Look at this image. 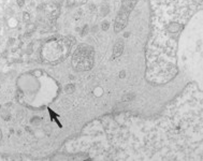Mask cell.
I'll return each mask as SVG.
<instances>
[{"label":"cell","instance_id":"obj_1","mask_svg":"<svg viewBox=\"0 0 203 161\" xmlns=\"http://www.w3.org/2000/svg\"><path fill=\"white\" fill-rule=\"evenodd\" d=\"M73 66L76 70H89L94 64V49L90 46H81L73 56Z\"/></svg>","mask_w":203,"mask_h":161},{"label":"cell","instance_id":"obj_2","mask_svg":"<svg viewBox=\"0 0 203 161\" xmlns=\"http://www.w3.org/2000/svg\"><path fill=\"white\" fill-rule=\"evenodd\" d=\"M135 4V1H125L124 6H122V10H120L118 16L116 18V24H115V32H118L119 30H122L125 27L126 23L128 21V15L129 12L131 11V8Z\"/></svg>","mask_w":203,"mask_h":161},{"label":"cell","instance_id":"obj_3","mask_svg":"<svg viewBox=\"0 0 203 161\" xmlns=\"http://www.w3.org/2000/svg\"><path fill=\"white\" fill-rule=\"evenodd\" d=\"M122 49H124V43H122V41H118L116 43L114 47V53H113V57L114 58H116V57H118L120 54H122Z\"/></svg>","mask_w":203,"mask_h":161},{"label":"cell","instance_id":"obj_4","mask_svg":"<svg viewBox=\"0 0 203 161\" xmlns=\"http://www.w3.org/2000/svg\"><path fill=\"white\" fill-rule=\"evenodd\" d=\"M65 91H66L67 94H72V92L74 91V85H72V84L66 85V87H65Z\"/></svg>","mask_w":203,"mask_h":161},{"label":"cell","instance_id":"obj_5","mask_svg":"<svg viewBox=\"0 0 203 161\" xmlns=\"http://www.w3.org/2000/svg\"><path fill=\"white\" fill-rule=\"evenodd\" d=\"M107 28H109V24H107V22L103 23V24H102V29H103V30H107Z\"/></svg>","mask_w":203,"mask_h":161},{"label":"cell","instance_id":"obj_6","mask_svg":"<svg viewBox=\"0 0 203 161\" xmlns=\"http://www.w3.org/2000/svg\"><path fill=\"white\" fill-rule=\"evenodd\" d=\"M17 3H18L19 7H23L25 3V0H17Z\"/></svg>","mask_w":203,"mask_h":161},{"label":"cell","instance_id":"obj_7","mask_svg":"<svg viewBox=\"0 0 203 161\" xmlns=\"http://www.w3.org/2000/svg\"><path fill=\"white\" fill-rule=\"evenodd\" d=\"M24 16H25L24 18H25V19H27V21H28V19H29V14H26V13H25V14H24Z\"/></svg>","mask_w":203,"mask_h":161},{"label":"cell","instance_id":"obj_8","mask_svg":"<svg viewBox=\"0 0 203 161\" xmlns=\"http://www.w3.org/2000/svg\"><path fill=\"white\" fill-rule=\"evenodd\" d=\"M0 139H1V132H0Z\"/></svg>","mask_w":203,"mask_h":161}]
</instances>
